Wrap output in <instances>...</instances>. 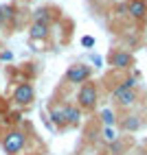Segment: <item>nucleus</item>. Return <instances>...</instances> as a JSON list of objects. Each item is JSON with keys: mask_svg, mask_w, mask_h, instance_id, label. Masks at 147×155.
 <instances>
[{"mask_svg": "<svg viewBox=\"0 0 147 155\" xmlns=\"http://www.w3.org/2000/svg\"><path fill=\"white\" fill-rule=\"evenodd\" d=\"M99 103V87L97 83H92V81H86V83H81L79 92H77V107L83 109V111H92L97 107Z\"/></svg>", "mask_w": 147, "mask_h": 155, "instance_id": "1", "label": "nucleus"}, {"mask_svg": "<svg viewBox=\"0 0 147 155\" xmlns=\"http://www.w3.org/2000/svg\"><path fill=\"white\" fill-rule=\"evenodd\" d=\"M24 147H26V136H24V131L11 129V131L5 133V138H2V149L7 151V155H20V153L24 151Z\"/></svg>", "mask_w": 147, "mask_h": 155, "instance_id": "2", "label": "nucleus"}, {"mask_svg": "<svg viewBox=\"0 0 147 155\" xmlns=\"http://www.w3.org/2000/svg\"><path fill=\"white\" fill-rule=\"evenodd\" d=\"M11 101L20 107H26L35 101V87L31 83H18L13 87V94H11Z\"/></svg>", "mask_w": 147, "mask_h": 155, "instance_id": "3", "label": "nucleus"}, {"mask_svg": "<svg viewBox=\"0 0 147 155\" xmlns=\"http://www.w3.org/2000/svg\"><path fill=\"white\" fill-rule=\"evenodd\" d=\"M90 77H92V68L90 66H86V64H72V66H68V70H66V81L68 83H86V81H90Z\"/></svg>", "mask_w": 147, "mask_h": 155, "instance_id": "4", "label": "nucleus"}, {"mask_svg": "<svg viewBox=\"0 0 147 155\" xmlns=\"http://www.w3.org/2000/svg\"><path fill=\"white\" fill-rule=\"evenodd\" d=\"M108 64L117 70H128V68L134 66V57H132V53H128L123 48H114L108 55Z\"/></svg>", "mask_w": 147, "mask_h": 155, "instance_id": "5", "label": "nucleus"}, {"mask_svg": "<svg viewBox=\"0 0 147 155\" xmlns=\"http://www.w3.org/2000/svg\"><path fill=\"white\" fill-rule=\"evenodd\" d=\"M112 98H114V103H117L119 107H130V105H134L136 101H138V92H136V87L134 90H128V87H123L121 83L112 90Z\"/></svg>", "mask_w": 147, "mask_h": 155, "instance_id": "6", "label": "nucleus"}, {"mask_svg": "<svg viewBox=\"0 0 147 155\" xmlns=\"http://www.w3.org/2000/svg\"><path fill=\"white\" fill-rule=\"evenodd\" d=\"M125 13L136 22H143L147 18V0H128L125 2Z\"/></svg>", "mask_w": 147, "mask_h": 155, "instance_id": "7", "label": "nucleus"}, {"mask_svg": "<svg viewBox=\"0 0 147 155\" xmlns=\"http://www.w3.org/2000/svg\"><path fill=\"white\" fill-rule=\"evenodd\" d=\"M57 18H59V11L53 9V7H40V9L33 11V22H42V24H48V26H51V22H55Z\"/></svg>", "mask_w": 147, "mask_h": 155, "instance_id": "8", "label": "nucleus"}, {"mask_svg": "<svg viewBox=\"0 0 147 155\" xmlns=\"http://www.w3.org/2000/svg\"><path fill=\"white\" fill-rule=\"evenodd\" d=\"M64 109V122L66 127H77L79 120H81V109L77 105H61Z\"/></svg>", "mask_w": 147, "mask_h": 155, "instance_id": "9", "label": "nucleus"}, {"mask_svg": "<svg viewBox=\"0 0 147 155\" xmlns=\"http://www.w3.org/2000/svg\"><path fill=\"white\" fill-rule=\"evenodd\" d=\"M29 35H31V39H35V42H44L51 35V26L42 24V22H33L29 26Z\"/></svg>", "mask_w": 147, "mask_h": 155, "instance_id": "10", "label": "nucleus"}, {"mask_svg": "<svg viewBox=\"0 0 147 155\" xmlns=\"http://www.w3.org/2000/svg\"><path fill=\"white\" fill-rule=\"evenodd\" d=\"M16 18V7L13 5H2L0 7V28H5L13 22Z\"/></svg>", "mask_w": 147, "mask_h": 155, "instance_id": "11", "label": "nucleus"}, {"mask_svg": "<svg viewBox=\"0 0 147 155\" xmlns=\"http://www.w3.org/2000/svg\"><path fill=\"white\" fill-rule=\"evenodd\" d=\"M141 116H125L123 120H121V129L123 131H138L141 129Z\"/></svg>", "mask_w": 147, "mask_h": 155, "instance_id": "12", "label": "nucleus"}, {"mask_svg": "<svg viewBox=\"0 0 147 155\" xmlns=\"http://www.w3.org/2000/svg\"><path fill=\"white\" fill-rule=\"evenodd\" d=\"M51 120H53L59 129L66 127V122H64V109H61V105H59V107H51Z\"/></svg>", "mask_w": 147, "mask_h": 155, "instance_id": "13", "label": "nucleus"}, {"mask_svg": "<svg viewBox=\"0 0 147 155\" xmlns=\"http://www.w3.org/2000/svg\"><path fill=\"white\" fill-rule=\"evenodd\" d=\"M101 138H103V142H106V144H112L114 140H119V136H117V131H114V127H103Z\"/></svg>", "mask_w": 147, "mask_h": 155, "instance_id": "14", "label": "nucleus"}, {"mask_svg": "<svg viewBox=\"0 0 147 155\" xmlns=\"http://www.w3.org/2000/svg\"><path fill=\"white\" fill-rule=\"evenodd\" d=\"M125 151V142L123 140H114L112 144H108V153L110 155H123Z\"/></svg>", "mask_w": 147, "mask_h": 155, "instance_id": "15", "label": "nucleus"}, {"mask_svg": "<svg viewBox=\"0 0 147 155\" xmlns=\"http://www.w3.org/2000/svg\"><path fill=\"white\" fill-rule=\"evenodd\" d=\"M101 122H103L106 127H114V122H117L114 111H112V109H103V111H101Z\"/></svg>", "mask_w": 147, "mask_h": 155, "instance_id": "16", "label": "nucleus"}, {"mask_svg": "<svg viewBox=\"0 0 147 155\" xmlns=\"http://www.w3.org/2000/svg\"><path fill=\"white\" fill-rule=\"evenodd\" d=\"M81 46H86V48L94 46V37H90V35H86V37H81Z\"/></svg>", "mask_w": 147, "mask_h": 155, "instance_id": "17", "label": "nucleus"}, {"mask_svg": "<svg viewBox=\"0 0 147 155\" xmlns=\"http://www.w3.org/2000/svg\"><path fill=\"white\" fill-rule=\"evenodd\" d=\"M0 59H2V61H9V59H11V53H9V50H2V53H0Z\"/></svg>", "mask_w": 147, "mask_h": 155, "instance_id": "18", "label": "nucleus"}, {"mask_svg": "<svg viewBox=\"0 0 147 155\" xmlns=\"http://www.w3.org/2000/svg\"><path fill=\"white\" fill-rule=\"evenodd\" d=\"M145 153H147V144H145Z\"/></svg>", "mask_w": 147, "mask_h": 155, "instance_id": "19", "label": "nucleus"}]
</instances>
